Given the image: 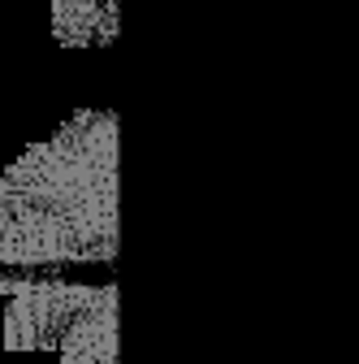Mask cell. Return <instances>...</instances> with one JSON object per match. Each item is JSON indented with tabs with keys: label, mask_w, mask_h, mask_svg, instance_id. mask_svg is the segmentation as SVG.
Masks as SVG:
<instances>
[{
	"label": "cell",
	"mask_w": 359,
	"mask_h": 364,
	"mask_svg": "<svg viewBox=\"0 0 359 364\" xmlns=\"http://www.w3.org/2000/svg\"><path fill=\"white\" fill-rule=\"evenodd\" d=\"M9 291L5 312V347L9 351H53L74 312L96 295L87 282H0Z\"/></svg>",
	"instance_id": "obj_2"
},
{
	"label": "cell",
	"mask_w": 359,
	"mask_h": 364,
	"mask_svg": "<svg viewBox=\"0 0 359 364\" xmlns=\"http://www.w3.org/2000/svg\"><path fill=\"white\" fill-rule=\"evenodd\" d=\"M117 256V113L78 109L0 173V269Z\"/></svg>",
	"instance_id": "obj_1"
},
{
	"label": "cell",
	"mask_w": 359,
	"mask_h": 364,
	"mask_svg": "<svg viewBox=\"0 0 359 364\" xmlns=\"http://www.w3.org/2000/svg\"><path fill=\"white\" fill-rule=\"evenodd\" d=\"M117 0H53V35L65 48H109L117 39Z\"/></svg>",
	"instance_id": "obj_4"
},
{
	"label": "cell",
	"mask_w": 359,
	"mask_h": 364,
	"mask_svg": "<svg viewBox=\"0 0 359 364\" xmlns=\"http://www.w3.org/2000/svg\"><path fill=\"white\" fill-rule=\"evenodd\" d=\"M53 351L65 364H113L117 360V282L96 287V295L61 330Z\"/></svg>",
	"instance_id": "obj_3"
}]
</instances>
